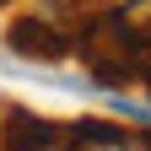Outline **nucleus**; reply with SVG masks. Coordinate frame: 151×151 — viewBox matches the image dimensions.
I'll list each match as a JSON object with an SVG mask.
<instances>
[{
    "instance_id": "nucleus-1",
    "label": "nucleus",
    "mask_w": 151,
    "mask_h": 151,
    "mask_svg": "<svg viewBox=\"0 0 151 151\" xmlns=\"http://www.w3.org/2000/svg\"><path fill=\"white\" fill-rule=\"evenodd\" d=\"M11 49L16 54H32V60H60L70 49V38L54 27V11L49 16H22V22L11 27Z\"/></svg>"
},
{
    "instance_id": "nucleus-2",
    "label": "nucleus",
    "mask_w": 151,
    "mask_h": 151,
    "mask_svg": "<svg viewBox=\"0 0 151 151\" xmlns=\"http://www.w3.org/2000/svg\"><path fill=\"white\" fill-rule=\"evenodd\" d=\"M70 151H146V140L124 135V129H113V124H76Z\"/></svg>"
},
{
    "instance_id": "nucleus-4",
    "label": "nucleus",
    "mask_w": 151,
    "mask_h": 151,
    "mask_svg": "<svg viewBox=\"0 0 151 151\" xmlns=\"http://www.w3.org/2000/svg\"><path fill=\"white\" fill-rule=\"evenodd\" d=\"M27 151H70V146H60V140H43V146H27Z\"/></svg>"
},
{
    "instance_id": "nucleus-3",
    "label": "nucleus",
    "mask_w": 151,
    "mask_h": 151,
    "mask_svg": "<svg viewBox=\"0 0 151 151\" xmlns=\"http://www.w3.org/2000/svg\"><path fill=\"white\" fill-rule=\"evenodd\" d=\"M119 6H129V0H49V11H97V16L119 11Z\"/></svg>"
}]
</instances>
